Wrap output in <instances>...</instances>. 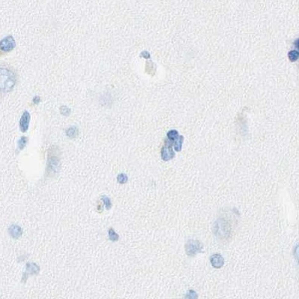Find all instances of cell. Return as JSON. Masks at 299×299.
I'll return each instance as SVG.
<instances>
[{"instance_id": "obj_1", "label": "cell", "mask_w": 299, "mask_h": 299, "mask_svg": "<svg viewBox=\"0 0 299 299\" xmlns=\"http://www.w3.org/2000/svg\"><path fill=\"white\" fill-rule=\"evenodd\" d=\"M16 79L14 73L6 68H0V90L7 92L14 88Z\"/></svg>"}, {"instance_id": "obj_2", "label": "cell", "mask_w": 299, "mask_h": 299, "mask_svg": "<svg viewBox=\"0 0 299 299\" xmlns=\"http://www.w3.org/2000/svg\"><path fill=\"white\" fill-rule=\"evenodd\" d=\"M203 248H204V246H203L202 243L198 240L194 239L189 240L185 245V250H186V254L191 257H194L197 253H201Z\"/></svg>"}, {"instance_id": "obj_3", "label": "cell", "mask_w": 299, "mask_h": 299, "mask_svg": "<svg viewBox=\"0 0 299 299\" xmlns=\"http://www.w3.org/2000/svg\"><path fill=\"white\" fill-rule=\"evenodd\" d=\"M60 159L56 155H49L47 162V174L49 176L56 174L60 170Z\"/></svg>"}, {"instance_id": "obj_4", "label": "cell", "mask_w": 299, "mask_h": 299, "mask_svg": "<svg viewBox=\"0 0 299 299\" xmlns=\"http://www.w3.org/2000/svg\"><path fill=\"white\" fill-rule=\"evenodd\" d=\"M16 46V42L12 36L6 37L0 41V49L4 52H10Z\"/></svg>"}, {"instance_id": "obj_5", "label": "cell", "mask_w": 299, "mask_h": 299, "mask_svg": "<svg viewBox=\"0 0 299 299\" xmlns=\"http://www.w3.org/2000/svg\"><path fill=\"white\" fill-rule=\"evenodd\" d=\"M30 122V114L27 111H25L21 116L20 120V130L23 132H26L28 130V126Z\"/></svg>"}, {"instance_id": "obj_6", "label": "cell", "mask_w": 299, "mask_h": 299, "mask_svg": "<svg viewBox=\"0 0 299 299\" xmlns=\"http://www.w3.org/2000/svg\"><path fill=\"white\" fill-rule=\"evenodd\" d=\"M161 155H162V159L164 161H168L174 157L175 153H174L172 147L164 145L161 150Z\"/></svg>"}, {"instance_id": "obj_7", "label": "cell", "mask_w": 299, "mask_h": 299, "mask_svg": "<svg viewBox=\"0 0 299 299\" xmlns=\"http://www.w3.org/2000/svg\"><path fill=\"white\" fill-rule=\"evenodd\" d=\"M211 264L214 268H221L224 264V259L221 256V254H216L212 255L210 257Z\"/></svg>"}, {"instance_id": "obj_8", "label": "cell", "mask_w": 299, "mask_h": 299, "mask_svg": "<svg viewBox=\"0 0 299 299\" xmlns=\"http://www.w3.org/2000/svg\"><path fill=\"white\" fill-rule=\"evenodd\" d=\"M8 233L11 237L17 239V238L20 237L22 233H23V231H22L20 227H19L18 225L12 224L8 229Z\"/></svg>"}, {"instance_id": "obj_9", "label": "cell", "mask_w": 299, "mask_h": 299, "mask_svg": "<svg viewBox=\"0 0 299 299\" xmlns=\"http://www.w3.org/2000/svg\"><path fill=\"white\" fill-rule=\"evenodd\" d=\"M184 138L183 135H179L178 138L176 140L174 141V144L173 145L174 146V149H175L176 151H180L181 149H182V146H183V142Z\"/></svg>"}, {"instance_id": "obj_10", "label": "cell", "mask_w": 299, "mask_h": 299, "mask_svg": "<svg viewBox=\"0 0 299 299\" xmlns=\"http://www.w3.org/2000/svg\"><path fill=\"white\" fill-rule=\"evenodd\" d=\"M40 268L37 265L34 264V263H28L27 264V271L29 272L30 274L31 275H34V274H38V271H39Z\"/></svg>"}, {"instance_id": "obj_11", "label": "cell", "mask_w": 299, "mask_h": 299, "mask_svg": "<svg viewBox=\"0 0 299 299\" xmlns=\"http://www.w3.org/2000/svg\"><path fill=\"white\" fill-rule=\"evenodd\" d=\"M66 134L68 137L73 138L76 137L77 135H78V129L76 127H71L67 129Z\"/></svg>"}, {"instance_id": "obj_12", "label": "cell", "mask_w": 299, "mask_h": 299, "mask_svg": "<svg viewBox=\"0 0 299 299\" xmlns=\"http://www.w3.org/2000/svg\"><path fill=\"white\" fill-rule=\"evenodd\" d=\"M167 136L168 139H170L171 141H174L178 138L179 133H178L177 130H176V129H171L170 131L168 132Z\"/></svg>"}, {"instance_id": "obj_13", "label": "cell", "mask_w": 299, "mask_h": 299, "mask_svg": "<svg viewBox=\"0 0 299 299\" xmlns=\"http://www.w3.org/2000/svg\"><path fill=\"white\" fill-rule=\"evenodd\" d=\"M109 239L112 242H117L118 240L119 236L117 233H116V232L114 231L113 228H111L109 229Z\"/></svg>"}, {"instance_id": "obj_14", "label": "cell", "mask_w": 299, "mask_h": 299, "mask_svg": "<svg viewBox=\"0 0 299 299\" xmlns=\"http://www.w3.org/2000/svg\"><path fill=\"white\" fill-rule=\"evenodd\" d=\"M288 56L289 58L290 59V61H295L298 59V52L297 50H291V51L289 52L288 53Z\"/></svg>"}, {"instance_id": "obj_15", "label": "cell", "mask_w": 299, "mask_h": 299, "mask_svg": "<svg viewBox=\"0 0 299 299\" xmlns=\"http://www.w3.org/2000/svg\"><path fill=\"white\" fill-rule=\"evenodd\" d=\"M26 143H27V138L25 137V136L21 137V138L18 142V149L20 150H23L26 146Z\"/></svg>"}, {"instance_id": "obj_16", "label": "cell", "mask_w": 299, "mask_h": 299, "mask_svg": "<svg viewBox=\"0 0 299 299\" xmlns=\"http://www.w3.org/2000/svg\"><path fill=\"white\" fill-rule=\"evenodd\" d=\"M117 181H118V183H120L121 184H124L127 182V180H128V177H127V174H120L118 176H117Z\"/></svg>"}, {"instance_id": "obj_17", "label": "cell", "mask_w": 299, "mask_h": 299, "mask_svg": "<svg viewBox=\"0 0 299 299\" xmlns=\"http://www.w3.org/2000/svg\"><path fill=\"white\" fill-rule=\"evenodd\" d=\"M101 199H102V201H103V203H104V204H105L106 209H109L111 207H112V202H111V200L109 199L108 197H106V196H105V195L102 196Z\"/></svg>"}, {"instance_id": "obj_18", "label": "cell", "mask_w": 299, "mask_h": 299, "mask_svg": "<svg viewBox=\"0 0 299 299\" xmlns=\"http://www.w3.org/2000/svg\"><path fill=\"white\" fill-rule=\"evenodd\" d=\"M186 299H198L197 294L194 290H189L186 295Z\"/></svg>"}, {"instance_id": "obj_19", "label": "cell", "mask_w": 299, "mask_h": 299, "mask_svg": "<svg viewBox=\"0 0 299 299\" xmlns=\"http://www.w3.org/2000/svg\"><path fill=\"white\" fill-rule=\"evenodd\" d=\"M60 112H61L62 115H69V114L70 113V109L67 106H61V109H60Z\"/></svg>"}, {"instance_id": "obj_20", "label": "cell", "mask_w": 299, "mask_h": 299, "mask_svg": "<svg viewBox=\"0 0 299 299\" xmlns=\"http://www.w3.org/2000/svg\"><path fill=\"white\" fill-rule=\"evenodd\" d=\"M141 55H142V56H143V57H144L145 58H149L150 57V53L147 51L142 52Z\"/></svg>"}, {"instance_id": "obj_21", "label": "cell", "mask_w": 299, "mask_h": 299, "mask_svg": "<svg viewBox=\"0 0 299 299\" xmlns=\"http://www.w3.org/2000/svg\"><path fill=\"white\" fill-rule=\"evenodd\" d=\"M40 100H41V99H40V97H38V96H36V97H35L34 98H33V102H34L35 103H38V102H40Z\"/></svg>"}]
</instances>
